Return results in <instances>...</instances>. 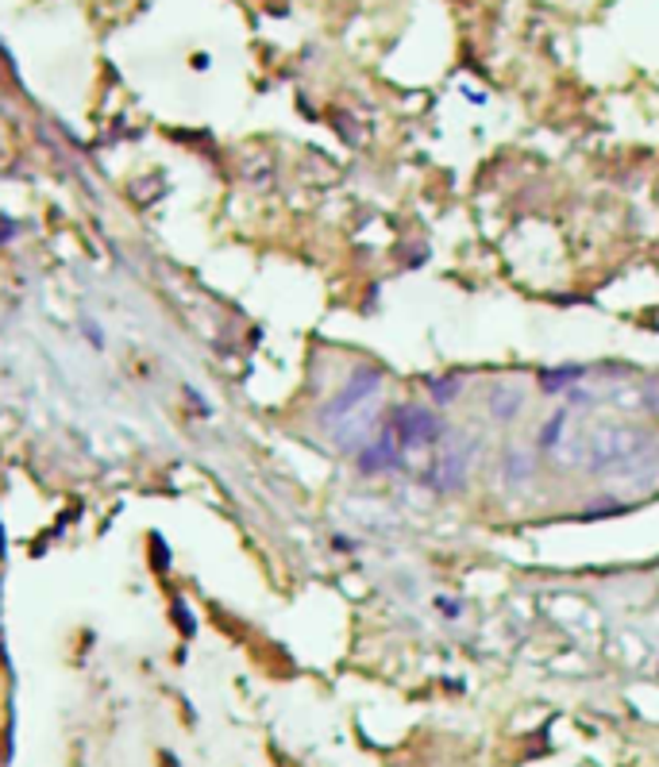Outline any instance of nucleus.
<instances>
[{"label":"nucleus","mask_w":659,"mask_h":767,"mask_svg":"<svg viewBox=\"0 0 659 767\" xmlns=\"http://www.w3.org/2000/svg\"><path fill=\"white\" fill-rule=\"evenodd\" d=\"M386 424H390L393 436H398L401 452H405V447H432L436 440L448 436V424L439 421L436 413H428V409H398Z\"/></svg>","instance_id":"nucleus-1"},{"label":"nucleus","mask_w":659,"mask_h":767,"mask_svg":"<svg viewBox=\"0 0 659 767\" xmlns=\"http://www.w3.org/2000/svg\"><path fill=\"white\" fill-rule=\"evenodd\" d=\"M378 386H382V375H378V370H359V375H355L351 382H347L344 390H339L336 398L328 401V409H324L321 421L328 424V429H339V424H344L347 416H351L355 409L362 405V401L375 398Z\"/></svg>","instance_id":"nucleus-2"},{"label":"nucleus","mask_w":659,"mask_h":767,"mask_svg":"<svg viewBox=\"0 0 659 767\" xmlns=\"http://www.w3.org/2000/svg\"><path fill=\"white\" fill-rule=\"evenodd\" d=\"M355 463H359L362 475H382V470L401 467V444H398V436H393L390 424H382V432L355 452Z\"/></svg>","instance_id":"nucleus-3"},{"label":"nucleus","mask_w":659,"mask_h":767,"mask_svg":"<svg viewBox=\"0 0 659 767\" xmlns=\"http://www.w3.org/2000/svg\"><path fill=\"white\" fill-rule=\"evenodd\" d=\"M471 452H474L471 440L444 447V459H439V467H436V490L451 493V490H459V486H463V478H467V459H471Z\"/></svg>","instance_id":"nucleus-4"},{"label":"nucleus","mask_w":659,"mask_h":767,"mask_svg":"<svg viewBox=\"0 0 659 767\" xmlns=\"http://www.w3.org/2000/svg\"><path fill=\"white\" fill-rule=\"evenodd\" d=\"M521 405H525V390H521V386H498V390L490 393V413H494L498 421L517 416Z\"/></svg>","instance_id":"nucleus-5"},{"label":"nucleus","mask_w":659,"mask_h":767,"mask_svg":"<svg viewBox=\"0 0 659 767\" xmlns=\"http://www.w3.org/2000/svg\"><path fill=\"white\" fill-rule=\"evenodd\" d=\"M502 470L513 478V482H525V478L533 475V452H528V447H505Z\"/></svg>","instance_id":"nucleus-6"},{"label":"nucleus","mask_w":659,"mask_h":767,"mask_svg":"<svg viewBox=\"0 0 659 767\" xmlns=\"http://www.w3.org/2000/svg\"><path fill=\"white\" fill-rule=\"evenodd\" d=\"M459 390H463V382H459V378H439V382L432 386V398H436V401H451Z\"/></svg>","instance_id":"nucleus-7"},{"label":"nucleus","mask_w":659,"mask_h":767,"mask_svg":"<svg viewBox=\"0 0 659 767\" xmlns=\"http://www.w3.org/2000/svg\"><path fill=\"white\" fill-rule=\"evenodd\" d=\"M563 424H567V413H559L556 421L544 424V447H556V440H559V432H563Z\"/></svg>","instance_id":"nucleus-8"},{"label":"nucleus","mask_w":659,"mask_h":767,"mask_svg":"<svg viewBox=\"0 0 659 767\" xmlns=\"http://www.w3.org/2000/svg\"><path fill=\"white\" fill-rule=\"evenodd\" d=\"M436 610H439V613H448V618H459V605L448 602V598H436Z\"/></svg>","instance_id":"nucleus-9"}]
</instances>
